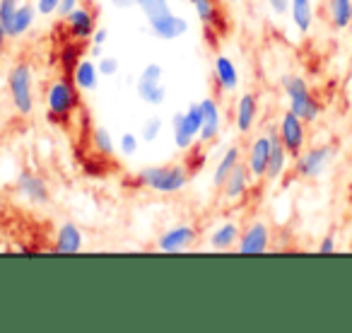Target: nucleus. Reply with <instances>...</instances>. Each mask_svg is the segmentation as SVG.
<instances>
[{
  "label": "nucleus",
  "mask_w": 352,
  "mask_h": 333,
  "mask_svg": "<svg viewBox=\"0 0 352 333\" xmlns=\"http://www.w3.org/2000/svg\"><path fill=\"white\" fill-rule=\"evenodd\" d=\"M191 169L182 162H166V164H150L142 166L135 174V184L142 189H150L162 196H174L182 193L191 182Z\"/></svg>",
  "instance_id": "nucleus-1"
},
{
  "label": "nucleus",
  "mask_w": 352,
  "mask_h": 333,
  "mask_svg": "<svg viewBox=\"0 0 352 333\" xmlns=\"http://www.w3.org/2000/svg\"><path fill=\"white\" fill-rule=\"evenodd\" d=\"M8 94L15 114L20 116H32L34 114V68L30 61L20 58L8 70Z\"/></svg>",
  "instance_id": "nucleus-2"
},
{
  "label": "nucleus",
  "mask_w": 352,
  "mask_h": 333,
  "mask_svg": "<svg viewBox=\"0 0 352 333\" xmlns=\"http://www.w3.org/2000/svg\"><path fill=\"white\" fill-rule=\"evenodd\" d=\"M283 85L285 97L289 99V111H294L304 123H316L318 116H321V102L311 94L307 80L302 75H285L280 80Z\"/></svg>",
  "instance_id": "nucleus-3"
},
{
  "label": "nucleus",
  "mask_w": 352,
  "mask_h": 333,
  "mask_svg": "<svg viewBox=\"0 0 352 333\" xmlns=\"http://www.w3.org/2000/svg\"><path fill=\"white\" fill-rule=\"evenodd\" d=\"M336 160V147L323 142V145L304 147L292 162V177L302 179V182H314V179L323 177L326 169Z\"/></svg>",
  "instance_id": "nucleus-4"
},
{
  "label": "nucleus",
  "mask_w": 352,
  "mask_h": 333,
  "mask_svg": "<svg viewBox=\"0 0 352 333\" xmlns=\"http://www.w3.org/2000/svg\"><path fill=\"white\" fill-rule=\"evenodd\" d=\"M80 104V89L73 83V78H56L46 87V109L51 118H68Z\"/></svg>",
  "instance_id": "nucleus-5"
},
{
  "label": "nucleus",
  "mask_w": 352,
  "mask_h": 333,
  "mask_svg": "<svg viewBox=\"0 0 352 333\" xmlns=\"http://www.w3.org/2000/svg\"><path fill=\"white\" fill-rule=\"evenodd\" d=\"M203 128V109L201 102L191 104L186 111L174 114L171 118V131H174V145L179 150H191L196 145L198 136H201Z\"/></svg>",
  "instance_id": "nucleus-6"
},
{
  "label": "nucleus",
  "mask_w": 352,
  "mask_h": 333,
  "mask_svg": "<svg viewBox=\"0 0 352 333\" xmlns=\"http://www.w3.org/2000/svg\"><path fill=\"white\" fill-rule=\"evenodd\" d=\"M15 191L17 196L25 198L30 206L34 208H46L51 203V186L39 172L34 169H22L15 179Z\"/></svg>",
  "instance_id": "nucleus-7"
},
{
  "label": "nucleus",
  "mask_w": 352,
  "mask_h": 333,
  "mask_svg": "<svg viewBox=\"0 0 352 333\" xmlns=\"http://www.w3.org/2000/svg\"><path fill=\"white\" fill-rule=\"evenodd\" d=\"M275 131H278L280 140H283L285 150L289 152V157H297L307 147V123L294 111H289V109L280 116V123Z\"/></svg>",
  "instance_id": "nucleus-8"
},
{
  "label": "nucleus",
  "mask_w": 352,
  "mask_h": 333,
  "mask_svg": "<svg viewBox=\"0 0 352 333\" xmlns=\"http://www.w3.org/2000/svg\"><path fill=\"white\" fill-rule=\"evenodd\" d=\"M270 249V227L263 220H254L241 230V237L236 241V251L244 256L265 254Z\"/></svg>",
  "instance_id": "nucleus-9"
},
{
  "label": "nucleus",
  "mask_w": 352,
  "mask_h": 333,
  "mask_svg": "<svg viewBox=\"0 0 352 333\" xmlns=\"http://www.w3.org/2000/svg\"><path fill=\"white\" fill-rule=\"evenodd\" d=\"M198 239V227L193 225H176L164 230L157 237L155 246L162 254H179V251H186L188 246H193V241Z\"/></svg>",
  "instance_id": "nucleus-10"
},
{
  "label": "nucleus",
  "mask_w": 352,
  "mask_h": 333,
  "mask_svg": "<svg viewBox=\"0 0 352 333\" xmlns=\"http://www.w3.org/2000/svg\"><path fill=\"white\" fill-rule=\"evenodd\" d=\"M63 25L75 41H87V39H92L94 30L99 27L97 25V12H92L89 8L80 6V8H75L68 17H63Z\"/></svg>",
  "instance_id": "nucleus-11"
},
{
  "label": "nucleus",
  "mask_w": 352,
  "mask_h": 333,
  "mask_svg": "<svg viewBox=\"0 0 352 333\" xmlns=\"http://www.w3.org/2000/svg\"><path fill=\"white\" fill-rule=\"evenodd\" d=\"M150 34L157 36L162 41H176L182 39L184 34L188 32V20L182 15H176V12H166V15L157 17V20H150Z\"/></svg>",
  "instance_id": "nucleus-12"
},
{
  "label": "nucleus",
  "mask_w": 352,
  "mask_h": 333,
  "mask_svg": "<svg viewBox=\"0 0 352 333\" xmlns=\"http://www.w3.org/2000/svg\"><path fill=\"white\" fill-rule=\"evenodd\" d=\"M251 182H254V177H251V172H249V166H246V162L241 160L239 164L234 166V172H232L230 177H227V182L222 184V189H220L222 201H227V203L241 201V198H244L246 193H249Z\"/></svg>",
  "instance_id": "nucleus-13"
},
{
  "label": "nucleus",
  "mask_w": 352,
  "mask_h": 333,
  "mask_svg": "<svg viewBox=\"0 0 352 333\" xmlns=\"http://www.w3.org/2000/svg\"><path fill=\"white\" fill-rule=\"evenodd\" d=\"M268 157H270V131L258 136L251 142L249 152H246V166H249L254 182H263L265 169H268Z\"/></svg>",
  "instance_id": "nucleus-14"
},
{
  "label": "nucleus",
  "mask_w": 352,
  "mask_h": 333,
  "mask_svg": "<svg viewBox=\"0 0 352 333\" xmlns=\"http://www.w3.org/2000/svg\"><path fill=\"white\" fill-rule=\"evenodd\" d=\"M201 109H203V128L198 142L208 145V142H215L217 136L222 131V114H220V104L215 97H206L201 99Z\"/></svg>",
  "instance_id": "nucleus-15"
},
{
  "label": "nucleus",
  "mask_w": 352,
  "mask_h": 333,
  "mask_svg": "<svg viewBox=\"0 0 352 333\" xmlns=\"http://www.w3.org/2000/svg\"><path fill=\"white\" fill-rule=\"evenodd\" d=\"M256 116H258V97L256 92H244L236 99L234 109V126L239 136H249V131L254 128Z\"/></svg>",
  "instance_id": "nucleus-16"
},
{
  "label": "nucleus",
  "mask_w": 352,
  "mask_h": 333,
  "mask_svg": "<svg viewBox=\"0 0 352 333\" xmlns=\"http://www.w3.org/2000/svg\"><path fill=\"white\" fill-rule=\"evenodd\" d=\"M82 244H85L82 230L75 222L68 220L56 230V239H54L56 254H78V251H82Z\"/></svg>",
  "instance_id": "nucleus-17"
},
{
  "label": "nucleus",
  "mask_w": 352,
  "mask_h": 333,
  "mask_svg": "<svg viewBox=\"0 0 352 333\" xmlns=\"http://www.w3.org/2000/svg\"><path fill=\"white\" fill-rule=\"evenodd\" d=\"M212 73H215V83L220 87V92L232 94L239 87V70H236L234 61L230 56L220 54L215 56V63H212Z\"/></svg>",
  "instance_id": "nucleus-18"
},
{
  "label": "nucleus",
  "mask_w": 352,
  "mask_h": 333,
  "mask_svg": "<svg viewBox=\"0 0 352 333\" xmlns=\"http://www.w3.org/2000/svg\"><path fill=\"white\" fill-rule=\"evenodd\" d=\"M287 162H289V152L285 150L278 131H270V157H268V169H265L263 182H278L285 174V169H287Z\"/></svg>",
  "instance_id": "nucleus-19"
},
{
  "label": "nucleus",
  "mask_w": 352,
  "mask_h": 333,
  "mask_svg": "<svg viewBox=\"0 0 352 333\" xmlns=\"http://www.w3.org/2000/svg\"><path fill=\"white\" fill-rule=\"evenodd\" d=\"M70 78H73V83L78 85L80 92H94V89L99 87V78H102V73H99L97 61L94 58H80L78 63H75Z\"/></svg>",
  "instance_id": "nucleus-20"
},
{
  "label": "nucleus",
  "mask_w": 352,
  "mask_h": 333,
  "mask_svg": "<svg viewBox=\"0 0 352 333\" xmlns=\"http://www.w3.org/2000/svg\"><path fill=\"white\" fill-rule=\"evenodd\" d=\"M196 10L198 20L206 30H220L225 32V17L220 10V0H188Z\"/></svg>",
  "instance_id": "nucleus-21"
},
{
  "label": "nucleus",
  "mask_w": 352,
  "mask_h": 333,
  "mask_svg": "<svg viewBox=\"0 0 352 333\" xmlns=\"http://www.w3.org/2000/svg\"><path fill=\"white\" fill-rule=\"evenodd\" d=\"M241 237V227L236 220H225L210 232V246L215 251H230L236 249V241Z\"/></svg>",
  "instance_id": "nucleus-22"
},
{
  "label": "nucleus",
  "mask_w": 352,
  "mask_h": 333,
  "mask_svg": "<svg viewBox=\"0 0 352 333\" xmlns=\"http://www.w3.org/2000/svg\"><path fill=\"white\" fill-rule=\"evenodd\" d=\"M36 6H32V3H20V8H17V12L12 15V20L8 22V36L10 39H22V36L27 34V32L34 27L36 22Z\"/></svg>",
  "instance_id": "nucleus-23"
},
{
  "label": "nucleus",
  "mask_w": 352,
  "mask_h": 333,
  "mask_svg": "<svg viewBox=\"0 0 352 333\" xmlns=\"http://www.w3.org/2000/svg\"><path fill=\"white\" fill-rule=\"evenodd\" d=\"M241 162V147L239 145H230L225 152H222V157L217 160L215 164V172H212V186L220 191L222 184L227 182V177H230L232 172H234V166Z\"/></svg>",
  "instance_id": "nucleus-24"
},
{
  "label": "nucleus",
  "mask_w": 352,
  "mask_h": 333,
  "mask_svg": "<svg viewBox=\"0 0 352 333\" xmlns=\"http://www.w3.org/2000/svg\"><path fill=\"white\" fill-rule=\"evenodd\" d=\"M326 17L331 30H347L352 25V0H326Z\"/></svg>",
  "instance_id": "nucleus-25"
},
{
  "label": "nucleus",
  "mask_w": 352,
  "mask_h": 333,
  "mask_svg": "<svg viewBox=\"0 0 352 333\" xmlns=\"http://www.w3.org/2000/svg\"><path fill=\"white\" fill-rule=\"evenodd\" d=\"M289 15L292 25L297 27L299 34H309L314 27V6L311 0H289Z\"/></svg>",
  "instance_id": "nucleus-26"
},
{
  "label": "nucleus",
  "mask_w": 352,
  "mask_h": 333,
  "mask_svg": "<svg viewBox=\"0 0 352 333\" xmlns=\"http://www.w3.org/2000/svg\"><path fill=\"white\" fill-rule=\"evenodd\" d=\"M135 94L140 97L142 104H150V107H160L166 102V85L162 83H147V80H138L135 83Z\"/></svg>",
  "instance_id": "nucleus-27"
},
{
  "label": "nucleus",
  "mask_w": 352,
  "mask_h": 333,
  "mask_svg": "<svg viewBox=\"0 0 352 333\" xmlns=\"http://www.w3.org/2000/svg\"><path fill=\"white\" fill-rule=\"evenodd\" d=\"M92 147L99 152V155H104V157H111L113 155V138H111V133L107 131L104 126H94L92 128Z\"/></svg>",
  "instance_id": "nucleus-28"
},
{
  "label": "nucleus",
  "mask_w": 352,
  "mask_h": 333,
  "mask_svg": "<svg viewBox=\"0 0 352 333\" xmlns=\"http://www.w3.org/2000/svg\"><path fill=\"white\" fill-rule=\"evenodd\" d=\"M140 12L145 15V20L150 22V20H157V17H162V15H166V12H171V8H169V0H142L140 6Z\"/></svg>",
  "instance_id": "nucleus-29"
},
{
  "label": "nucleus",
  "mask_w": 352,
  "mask_h": 333,
  "mask_svg": "<svg viewBox=\"0 0 352 333\" xmlns=\"http://www.w3.org/2000/svg\"><path fill=\"white\" fill-rule=\"evenodd\" d=\"M162 128H164V121H162L160 116L147 118V121L142 123V128H140V140H145V142H150V145H152V142L160 138Z\"/></svg>",
  "instance_id": "nucleus-30"
},
{
  "label": "nucleus",
  "mask_w": 352,
  "mask_h": 333,
  "mask_svg": "<svg viewBox=\"0 0 352 333\" xmlns=\"http://www.w3.org/2000/svg\"><path fill=\"white\" fill-rule=\"evenodd\" d=\"M138 147H140V138H138L135 133H123L121 140H118V150H121L126 157H133V155H135Z\"/></svg>",
  "instance_id": "nucleus-31"
},
{
  "label": "nucleus",
  "mask_w": 352,
  "mask_h": 333,
  "mask_svg": "<svg viewBox=\"0 0 352 333\" xmlns=\"http://www.w3.org/2000/svg\"><path fill=\"white\" fill-rule=\"evenodd\" d=\"M97 68H99V73H102V78H113L121 65H118L116 56H102V58L97 61Z\"/></svg>",
  "instance_id": "nucleus-32"
},
{
  "label": "nucleus",
  "mask_w": 352,
  "mask_h": 333,
  "mask_svg": "<svg viewBox=\"0 0 352 333\" xmlns=\"http://www.w3.org/2000/svg\"><path fill=\"white\" fill-rule=\"evenodd\" d=\"M138 80H147V83H160V80H164V68H162L160 63H147L145 68L140 70Z\"/></svg>",
  "instance_id": "nucleus-33"
},
{
  "label": "nucleus",
  "mask_w": 352,
  "mask_h": 333,
  "mask_svg": "<svg viewBox=\"0 0 352 333\" xmlns=\"http://www.w3.org/2000/svg\"><path fill=\"white\" fill-rule=\"evenodd\" d=\"M20 3L22 0H0V22H3V27H8V22L12 20V15L17 12Z\"/></svg>",
  "instance_id": "nucleus-34"
},
{
  "label": "nucleus",
  "mask_w": 352,
  "mask_h": 333,
  "mask_svg": "<svg viewBox=\"0 0 352 333\" xmlns=\"http://www.w3.org/2000/svg\"><path fill=\"white\" fill-rule=\"evenodd\" d=\"M58 6H60V0H36V12H39L41 17H51L58 12Z\"/></svg>",
  "instance_id": "nucleus-35"
},
{
  "label": "nucleus",
  "mask_w": 352,
  "mask_h": 333,
  "mask_svg": "<svg viewBox=\"0 0 352 333\" xmlns=\"http://www.w3.org/2000/svg\"><path fill=\"white\" fill-rule=\"evenodd\" d=\"M80 6H82V0H60L58 12H56V15H58L60 20H63V17H68L70 12H73L75 8H80Z\"/></svg>",
  "instance_id": "nucleus-36"
},
{
  "label": "nucleus",
  "mask_w": 352,
  "mask_h": 333,
  "mask_svg": "<svg viewBox=\"0 0 352 333\" xmlns=\"http://www.w3.org/2000/svg\"><path fill=\"white\" fill-rule=\"evenodd\" d=\"M268 6H270V12L278 17H283L289 12V0H268Z\"/></svg>",
  "instance_id": "nucleus-37"
},
{
  "label": "nucleus",
  "mask_w": 352,
  "mask_h": 333,
  "mask_svg": "<svg viewBox=\"0 0 352 333\" xmlns=\"http://www.w3.org/2000/svg\"><path fill=\"white\" fill-rule=\"evenodd\" d=\"M333 251H336V237L326 235L318 244V254H333Z\"/></svg>",
  "instance_id": "nucleus-38"
},
{
  "label": "nucleus",
  "mask_w": 352,
  "mask_h": 333,
  "mask_svg": "<svg viewBox=\"0 0 352 333\" xmlns=\"http://www.w3.org/2000/svg\"><path fill=\"white\" fill-rule=\"evenodd\" d=\"M92 44H99V46H104L109 41V30L107 27H97V30H94V34H92Z\"/></svg>",
  "instance_id": "nucleus-39"
},
{
  "label": "nucleus",
  "mask_w": 352,
  "mask_h": 333,
  "mask_svg": "<svg viewBox=\"0 0 352 333\" xmlns=\"http://www.w3.org/2000/svg\"><path fill=\"white\" fill-rule=\"evenodd\" d=\"M111 6L116 10H131V8H138V0H111Z\"/></svg>",
  "instance_id": "nucleus-40"
},
{
  "label": "nucleus",
  "mask_w": 352,
  "mask_h": 333,
  "mask_svg": "<svg viewBox=\"0 0 352 333\" xmlns=\"http://www.w3.org/2000/svg\"><path fill=\"white\" fill-rule=\"evenodd\" d=\"M8 39H10V36H8V30H6V27H3V22H0V58H3V56H6Z\"/></svg>",
  "instance_id": "nucleus-41"
},
{
  "label": "nucleus",
  "mask_w": 352,
  "mask_h": 333,
  "mask_svg": "<svg viewBox=\"0 0 352 333\" xmlns=\"http://www.w3.org/2000/svg\"><path fill=\"white\" fill-rule=\"evenodd\" d=\"M102 56H104V46H99V44H92V46H89V58L99 61Z\"/></svg>",
  "instance_id": "nucleus-42"
},
{
  "label": "nucleus",
  "mask_w": 352,
  "mask_h": 333,
  "mask_svg": "<svg viewBox=\"0 0 352 333\" xmlns=\"http://www.w3.org/2000/svg\"><path fill=\"white\" fill-rule=\"evenodd\" d=\"M220 3H225V6H236V3H241V0H220Z\"/></svg>",
  "instance_id": "nucleus-43"
},
{
  "label": "nucleus",
  "mask_w": 352,
  "mask_h": 333,
  "mask_svg": "<svg viewBox=\"0 0 352 333\" xmlns=\"http://www.w3.org/2000/svg\"><path fill=\"white\" fill-rule=\"evenodd\" d=\"M140 3H142V0H138V6H140Z\"/></svg>",
  "instance_id": "nucleus-44"
}]
</instances>
